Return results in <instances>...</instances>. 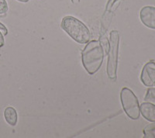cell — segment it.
<instances>
[{
	"label": "cell",
	"instance_id": "obj_5",
	"mask_svg": "<svg viewBox=\"0 0 155 138\" xmlns=\"http://www.w3.org/2000/svg\"><path fill=\"white\" fill-rule=\"evenodd\" d=\"M141 81L147 87H152L155 82V62L151 61L147 63L143 67L140 75Z\"/></svg>",
	"mask_w": 155,
	"mask_h": 138
},
{
	"label": "cell",
	"instance_id": "obj_1",
	"mask_svg": "<svg viewBox=\"0 0 155 138\" xmlns=\"http://www.w3.org/2000/svg\"><path fill=\"white\" fill-rule=\"evenodd\" d=\"M81 60L83 66L89 74H94L99 71L104 60V52L100 42H88L81 52Z\"/></svg>",
	"mask_w": 155,
	"mask_h": 138
},
{
	"label": "cell",
	"instance_id": "obj_11",
	"mask_svg": "<svg viewBox=\"0 0 155 138\" xmlns=\"http://www.w3.org/2000/svg\"><path fill=\"white\" fill-rule=\"evenodd\" d=\"M9 9L8 3L5 0H0V15L6 13Z\"/></svg>",
	"mask_w": 155,
	"mask_h": 138
},
{
	"label": "cell",
	"instance_id": "obj_10",
	"mask_svg": "<svg viewBox=\"0 0 155 138\" xmlns=\"http://www.w3.org/2000/svg\"><path fill=\"white\" fill-rule=\"evenodd\" d=\"M99 42H100L101 45H102V47L103 48V49L106 50V53H108V51H109V40H108L107 37H106V36H104V37H101L100 40H99Z\"/></svg>",
	"mask_w": 155,
	"mask_h": 138
},
{
	"label": "cell",
	"instance_id": "obj_2",
	"mask_svg": "<svg viewBox=\"0 0 155 138\" xmlns=\"http://www.w3.org/2000/svg\"><path fill=\"white\" fill-rule=\"evenodd\" d=\"M61 27L74 41L85 44L89 42L91 33L88 27L78 19L73 16H65L61 21Z\"/></svg>",
	"mask_w": 155,
	"mask_h": 138
},
{
	"label": "cell",
	"instance_id": "obj_9",
	"mask_svg": "<svg viewBox=\"0 0 155 138\" xmlns=\"http://www.w3.org/2000/svg\"><path fill=\"white\" fill-rule=\"evenodd\" d=\"M155 122L147 126L143 129V133H144V137H155Z\"/></svg>",
	"mask_w": 155,
	"mask_h": 138
},
{
	"label": "cell",
	"instance_id": "obj_13",
	"mask_svg": "<svg viewBox=\"0 0 155 138\" xmlns=\"http://www.w3.org/2000/svg\"><path fill=\"white\" fill-rule=\"evenodd\" d=\"M0 31H2V32L3 33L4 35H7L8 34L7 28H6L2 23H0Z\"/></svg>",
	"mask_w": 155,
	"mask_h": 138
},
{
	"label": "cell",
	"instance_id": "obj_8",
	"mask_svg": "<svg viewBox=\"0 0 155 138\" xmlns=\"http://www.w3.org/2000/svg\"><path fill=\"white\" fill-rule=\"evenodd\" d=\"M4 118L10 126H16L18 120L17 112L13 107L9 106L4 111Z\"/></svg>",
	"mask_w": 155,
	"mask_h": 138
},
{
	"label": "cell",
	"instance_id": "obj_7",
	"mask_svg": "<svg viewBox=\"0 0 155 138\" xmlns=\"http://www.w3.org/2000/svg\"><path fill=\"white\" fill-rule=\"evenodd\" d=\"M140 111L143 118L150 122H155V104L146 102L140 106Z\"/></svg>",
	"mask_w": 155,
	"mask_h": 138
},
{
	"label": "cell",
	"instance_id": "obj_15",
	"mask_svg": "<svg viewBox=\"0 0 155 138\" xmlns=\"http://www.w3.org/2000/svg\"><path fill=\"white\" fill-rule=\"evenodd\" d=\"M17 1H19V2H29L30 0H17Z\"/></svg>",
	"mask_w": 155,
	"mask_h": 138
},
{
	"label": "cell",
	"instance_id": "obj_4",
	"mask_svg": "<svg viewBox=\"0 0 155 138\" xmlns=\"http://www.w3.org/2000/svg\"><path fill=\"white\" fill-rule=\"evenodd\" d=\"M120 99L126 114L132 120H138L140 116L139 101L133 91L124 88L120 92Z\"/></svg>",
	"mask_w": 155,
	"mask_h": 138
},
{
	"label": "cell",
	"instance_id": "obj_12",
	"mask_svg": "<svg viewBox=\"0 0 155 138\" xmlns=\"http://www.w3.org/2000/svg\"><path fill=\"white\" fill-rule=\"evenodd\" d=\"M144 99L146 100V101H149V102L153 100V99H155V89L150 88V89H148Z\"/></svg>",
	"mask_w": 155,
	"mask_h": 138
},
{
	"label": "cell",
	"instance_id": "obj_6",
	"mask_svg": "<svg viewBox=\"0 0 155 138\" xmlns=\"http://www.w3.org/2000/svg\"><path fill=\"white\" fill-rule=\"evenodd\" d=\"M140 19L144 26L150 29L155 30V7L144 6L140 12Z\"/></svg>",
	"mask_w": 155,
	"mask_h": 138
},
{
	"label": "cell",
	"instance_id": "obj_3",
	"mask_svg": "<svg viewBox=\"0 0 155 138\" xmlns=\"http://www.w3.org/2000/svg\"><path fill=\"white\" fill-rule=\"evenodd\" d=\"M109 47L108 51L107 74L111 79H116L117 66H118L119 47H120V35L117 30H112L109 37Z\"/></svg>",
	"mask_w": 155,
	"mask_h": 138
},
{
	"label": "cell",
	"instance_id": "obj_14",
	"mask_svg": "<svg viewBox=\"0 0 155 138\" xmlns=\"http://www.w3.org/2000/svg\"><path fill=\"white\" fill-rule=\"evenodd\" d=\"M5 44V40H4V37L2 35V34L0 32V48L4 46Z\"/></svg>",
	"mask_w": 155,
	"mask_h": 138
},
{
	"label": "cell",
	"instance_id": "obj_16",
	"mask_svg": "<svg viewBox=\"0 0 155 138\" xmlns=\"http://www.w3.org/2000/svg\"><path fill=\"white\" fill-rule=\"evenodd\" d=\"M153 86H155V82H154V85H153Z\"/></svg>",
	"mask_w": 155,
	"mask_h": 138
}]
</instances>
